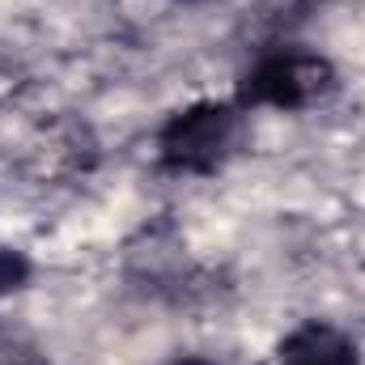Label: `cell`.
<instances>
[{
  "label": "cell",
  "instance_id": "1",
  "mask_svg": "<svg viewBox=\"0 0 365 365\" xmlns=\"http://www.w3.org/2000/svg\"><path fill=\"white\" fill-rule=\"evenodd\" d=\"M238 140V110L225 102H200L191 110H179L162 136H158V158L166 170L179 175H204L225 162V153Z\"/></svg>",
  "mask_w": 365,
  "mask_h": 365
},
{
  "label": "cell",
  "instance_id": "2",
  "mask_svg": "<svg viewBox=\"0 0 365 365\" xmlns=\"http://www.w3.org/2000/svg\"><path fill=\"white\" fill-rule=\"evenodd\" d=\"M331 90H336V73L327 60L302 56V51H276L247 73L242 102L247 106H276V110H302V106L323 102Z\"/></svg>",
  "mask_w": 365,
  "mask_h": 365
},
{
  "label": "cell",
  "instance_id": "3",
  "mask_svg": "<svg viewBox=\"0 0 365 365\" xmlns=\"http://www.w3.org/2000/svg\"><path fill=\"white\" fill-rule=\"evenodd\" d=\"M276 365H361V361H357V349L349 344V336H340L327 323H306L280 344Z\"/></svg>",
  "mask_w": 365,
  "mask_h": 365
},
{
  "label": "cell",
  "instance_id": "4",
  "mask_svg": "<svg viewBox=\"0 0 365 365\" xmlns=\"http://www.w3.org/2000/svg\"><path fill=\"white\" fill-rule=\"evenodd\" d=\"M21 276H26V264H21L17 255L0 251V289H13V284H17Z\"/></svg>",
  "mask_w": 365,
  "mask_h": 365
}]
</instances>
